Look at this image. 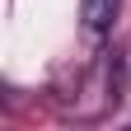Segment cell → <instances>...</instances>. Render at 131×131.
Listing matches in <instances>:
<instances>
[{
  "instance_id": "cell-1",
  "label": "cell",
  "mask_w": 131,
  "mask_h": 131,
  "mask_svg": "<svg viewBox=\"0 0 131 131\" xmlns=\"http://www.w3.org/2000/svg\"><path fill=\"white\" fill-rule=\"evenodd\" d=\"M122 14V0H80V24H84V33H94V38H103V33L117 24Z\"/></svg>"
}]
</instances>
